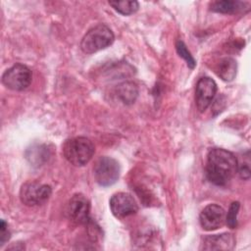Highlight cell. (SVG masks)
I'll use <instances>...</instances> for the list:
<instances>
[{
	"instance_id": "obj_14",
	"label": "cell",
	"mask_w": 251,
	"mask_h": 251,
	"mask_svg": "<svg viewBox=\"0 0 251 251\" xmlns=\"http://www.w3.org/2000/svg\"><path fill=\"white\" fill-rule=\"evenodd\" d=\"M49 157V149L45 145H32L25 152V158L28 162L35 167L41 166L47 161Z\"/></svg>"
},
{
	"instance_id": "obj_19",
	"label": "cell",
	"mask_w": 251,
	"mask_h": 251,
	"mask_svg": "<svg viewBox=\"0 0 251 251\" xmlns=\"http://www.w3.org/2000/svg\"><path fill=\"white\" fill-rule=\"evenodd\" d=\"M10 239V231L8 230V226L4 220L0 223V244L3 245L6 241Z\"/></svg>"
},
{
	"instance_id": "obj_5",
	"label": "cell",
	"mask_w": 251,
	"mask_h": 251,
	"mask_svg": "<svg viewBox=\"0 0 251 251\" xmlns=\"http://www.w3.org/2000/svg\"><path fill=\"white\" fill-rule=\"evenodd\" d=\"M32 79V74L28 67L23 64H16L7 69L2 75V83L9 89L22 91L26 89Z\"/></svg>"
},
{
	"instance_id": "obj_17",
	"label": "cell",
	"mask_w": 251,
	"mask_h": 251,
	"mask_svg": "<svg viewBox=\"0 0 251 251\" xmlns=\"http://www.w3.org/2000/svg\"><path fill=\"white\" fill-rule=\"evenodd\" d=\"M176 49L177 54L185 60L187 66L190 69H193L196 66V62L194 60V58L192 57V55L190 54V52L188 51V49L186 48V45L181 41V40H177L176 43Z\"/></svg>"
},
{
	"instance_id": "obj_2",
	"label": "cell",
	"mask_w": 251,
	"mask_h": 251,
	"mask_svg": "<svg viewBox=\"0 0 251 251\" xmlns=\"http://www.w3.org/2000/svg\"><path fill=\"white\" fill-rule=\"evenodd\" d=\"M94 145L92 141L84 136H76L67 139L63 146L62 152L66 160L75 167L86 165L94 154Z\"/></svg>"
},
{
	"instance_id": "obj_16",
	"label": "cell",
	"mask_w": 251,
	"mask_h": 251,
	"mask_svg": "<svg viewBox=\"0 0 251 251\" xmlns=\"http://www.w3.org/2000/svg\"><path fill=\"white\" fill-rule=\"evenodd\" d=\"M109 4L116 10L118 13L128 16L134 14L138 8L139 4L137 1H109Z\"/></svg>"
},
{
	"instance_id": "obj_6",
	"label": "cell",
	"mask_w": 251,
	"mask_h": 251,
	"mask_svg": "<svg viewBox=\"0 0 251 251\" xmlns=\"http://www.w3.org/2000/svg\"><path fill=\"white\" fill-rule=\"evenodd\" d=\"M94 177L97 183L101 186H110L116 183L119 179L121 168L115 159L112 157H100L94 166Z\"/></svg>"
},
{
	"instance_id": "obj_7",
	"label": "cell",
	"mask_w": 251,
	"mask_h": 251,
	"mask_svg": "<svg viewBox=\"0 0 251 251\" xmlns=\"http://www.w3.org/2000/svg\"><path fill=\"white\" fill-rule=\"evenodd\" d=\"M68 218L78 225H87L90 222V203L82 194H75L67 205Z\"/></svg>"
},
{
	"instance_id": "obj_12",
	"label": "cell",
	"mask_w": 251,
	"mask_h": 251,
	"mask_svg": "<svg viewBox=\"0 0 251 251\" xmlns=\"http://www.w3.org/2000/svg\"><path fill=\"white\" fill-rule=\"evenodd\" d=\"M116 95L124 104H132L138 95L137 85L132 81L122 82L116 87Z\"/></svg>"
},
{
	"instance_id": "obj_13",
	"label": "cell",
	"mask_w": 251,
	"mask_h": 251,
	"mask_svg": "<svg viewBox=\"0 0 251 251\" xmlns=\"http://www.w3.org/2000/svg\"><path fill=\"white\" fill-rule=\"evenodd\" d=\"M237 65L234 59L230 57L223 58L217 64L216 73L225 81H231L236 75Z\"/></svg>"
},
{
	"instance_id": "obj_18",
	"label": "cell",
	"mask_w": 251,
	"mask_h": 251,
	"mask_svg": "<svg viewBox=\"0 0 251 251\" xmlns=\"http://www.w3.org/2000/svg\"><path fill=\"white\" fill-rule=\"evenodd\" d=\"M239 202L234 201L230 204L227 214H226V224L230 228H234L237 226V214L239 211Z\"/></svg>"
},
{
	"instance_id": "obj_10",
	"label": "cell",
	"mask_w": 251,
	"mask_h": 251,
	"mask_svg": "<svg viewBox=\"0 0 251 251\" xmlns=\"http://www.w3.org/2000/svg\"><path fill=\"white\" fill-rule=\"evenodd\" d=\"M199 222L205 230L218 229L226 224V211L217 204H209L201 211Z\"/></svg>"
},
{
	"instance_id": "obj_8",
	"label": "cell",
	"mask_w": 251,
	"mask_h": 251,
	"mask_svg": "<svg viewBox=\"0 0 251 251\" xmlns=\"http://www.w3.org/2000/svg\"><path fill=\"white\" fill-rule=\"evenodd\" d=\"M112 214L118 219H125L138 211V205L133 196L126 192L115 193L110 199Z\"/></svg>"
},
{
	"instance_id": "obj_1",
	"label": "cell",
	"mask_w": 251,
	"mask_h": 251,
	"mask_svg": "<svg viewBox=\"0 0 251 251\" xmlns=\"http://www.w3.org/2000/svg\"><path fill=\"white\" fill-rule=\"evenodd\" d=\"M238 162L230 151L223 148H213L208 152L206 161V176L215 185H226L237 173Z\"/></svg>"
},
{
	"instance_id": "obj_11",
	"label": "cell",
	"mask_w": 251,
	"mask_h": 251,
	"mask_svg": "<svg viewBox=\"0 0 251 251\" xmlns=\"http://www.w3.org/2000/svg\"><path fill=\"white\" fill-rule=\"evenodd\" d=\"M235 239L231 233L208 235L203 239L201 249L204 250H232Z\"/></svg>"
},
{
	"instance_id": "obj_3",
	"label": "cell",
	"mask_w": 251,
	"mask_h": 251,
	"mask_svg": "<svg viewBox=\"0 0 251 251\" xmlns=\"http://www.w3.org/2000/svg\"><path fill=\"white\" fill-rule=\"evenodd\" d=\"M115 40L111 28L104 24H99L90 28L80 41V49L85 54H93L109 47Z\"/></svg>"
},
{
	"instance_id": "obj_9",
	"label": "cell",
	"mask_w": 251,
	"mask_h": 251,
	"mask_svg": "<svg viewBox=\"0 0 251 251\" xmlns=\"http://www.w3.org/2000/svg\"><path fill=\"white\" fill-rule=\"evenodd\" d=\"M217 93V84L214 79L208 76L201 77L195 88V103L200 112H204L212 103Z\"/></svg>"
},
{
	"instance_id": "obj_15",
	"label": "cell",
	"mask_w": 251,
	"mask_h": 251,
	"mask_svg": "<svg viewBox=\"0 0 251 251\" xmlns=\"http://www.w3.org/2000/svg\"><path fill=\"white\" fill-rule=\"evenodd\" d=\"M245 6V3L241 1H231V0H223V1H214L210 5V9L213 12L223 13V14H232L241 11Z\"/></svg>"
},
{
	"instance_id": "obj_4",
	"label": "cell",
	"mask_w": 251,
	"mask_h": 251,
	"mask_svg": "<svg viewBox=\"0 0 251 251\" xmlns=\"http://www.w3.org/2000/svg\"><path fill=\"white\" fill-rule=\"evenodd\" d=\"M52 194L51 186L38 181H27L20 189V199L28 207L43 205Z\"/></svg>"
},
{
	"instance_id": "obj_20",
	"label": "cell",
	"mask_w": 251,
	"mask_h": 251,
	"mask_svg": "<svg viewBox=\"0 0 251 251\" xmlns=\"http://www.w3.org/2000/svg\"><path fill=\"white\" fill-rule=\"evenodd\" d=\"M237 172L239 173V176L241 178L243 179H248L250 177V169H249V165L248 164H238L237 167Z\"/></svg>"
}]
</instances>
